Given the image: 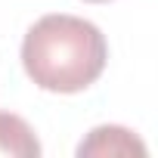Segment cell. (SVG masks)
<instances>
[{
  "label": "cell",
  "mask_w": 158,
  "mask_h": 158,
  "mask_svg": "<svg viewBox=\"0 0 158 158\" xmlns=\"http://www.w3.org/2000/svg\"><path fill=\"white\" fill-rule=\"evenodd\" d=\"M109 44L102 31L68 13L37 19L22 40V65L28 77L50 93H81L102 74Z\"/></svg>",
  "instance_id": "6da1fadb"
},
{
  "label": "cell",
  "mask_w": 158,
  "mask_h": 158,
  "mask_svg": "<svg viewBox=\"0 0 158 158\" xmlns=\"http://www.w3.org/2000/svg\"><path fill=\"white\" fill-rule=\"evenodd\" d=\"M77 155H146V146L127 130V127H96L90 136L77 146Z\"/></svg>",
  "instance_id": "7a4b0ae2"
},
{
  "label": "cell",
  "mask_w": 158,
  "mask_h": 158,
  "mask_svg": "<svg viewBox=\"0 0 158 158\" xmlns=\"http://www.w3.org/2000/svg\"><path fill=\"white\" fill-rule=\"evenodd\" d=\"M40 139L31 124L13 112H0V158H37Z\"/></svg>",
  "instance_id": "3957f363"
},
{
  "label": "cell",
  "mask_w": 158,
  "mask_h": 158,
  "mask_svg": "<svg viewBox=\"0 0 158 158\" xmlns=\"http://www.w3.org/2000/svg\"><path fill=\"white\" fill-rule=\"evenodd\" d=\"M87 3H109V0H87Z\"/></svg>",
  "instance_id": "277c9868"
}]
</instances>
